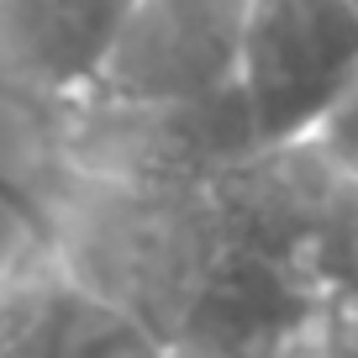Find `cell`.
Returning a JSON list of instances; mask_svg holds the SVG:
<instances>
[{
    "label": "cell",
    "mask_w": 358,
    "mask_h": 358,
    "mask_svg": "<svg viewBox=\"0 0 358 358\" xmlns=\"http://www.w3.org/2000/svg\"><path fill=\"white\" fill-rule=\"evenodd\" d=\"M132 0H0V95L22 111L95 90Z\"/></svg>",
    "instance_id": "cell-4"
},
{
    "label": "cell",
    "mask_w": 358,
    "mask_h": 358,
    "mask_svg": "<svg viewBox=\"0 0 358 358\" xmlns=\"http://www.w3.org/2000/svg\"><path fill=\"white\" fill-rule=\"evenodd\" d=\"M43 127V153L64 169L111 185H153L190 190L232 174L264 153L248 116L243 90H222L206 101H101L79 95L64 106L27 111Z\"/></svg>",
    "instance_id": "cell-1"
},
{
    "label": "cell",
    "mask_w": 358,
    "mask_h": 358,
    "mask_svg": "<svg viewBox=\"0 0 358 358\" xmlns=\"http://www.w3.org/2000/svg\"><path fill=\"white\" fill-rule=\"evenodd\" d=\"M248 0H132L127 27L90 95L206 101L237 90Z\"/></svg>",
    "instance_id": "cell-3"
},
{
    "label": "cell",
    "mask_w": 358,
    "mask_h": 358,
    "mask_svg": "<svg viewBox=\"0 0 358 358\" xmlns=\"http://www.w3.org/2000/svg\"><path fill=\"white\" fill-rule=\"evenodd\" d=\"M358 85L353 0H248L237 90L264 148L306 143Z\"/></svg>",
    "instance_id": "cell-2"
},
{
    "label": "cell",
    "mask_w": 358,
    "mask_h": 358,
    "mask_svg": "<svg viewBox=\"0 0 358 358\" xmlns=\"http://www.w3.org/2000/svg\"><path fill=\"white\" fill-rule=\"evenodd\" d=\"M353 6H358V0H353Z\"/></svg>",
    "instance_id": "cell-6"
},
{
    "label": "cell",
    "mask_w": 358,
    "mask_h": 358,
    "mask_svg": "<svg viewBox=\"0 0 358 358\" xmlns=\"http://www.w3.org/2000/svg\"><path fill=\"white\" fill-rule=\"evenodd\" d=\"M311 143L322 148V153L332 158L343 174L358 179V85H353V95H348V101L337 106L332 116H327V127L311 137Z\"/></svg>",
    "instance_id": "cell-5"
}]
</instances>
